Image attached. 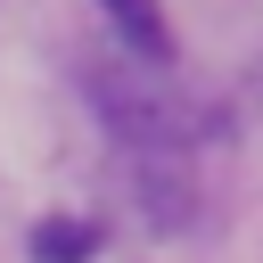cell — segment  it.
Segmentation results:
<instances>
[{"label": "cell", "instance_id": "cell-2", "mask_svg": "<svg viewBox=\"0 0 263 263\" xmlns=\"http://www.w3.org/2000/svg\"><path fill=\"white\" fill-rule=\"evenodd\" d=\"M132 189H140V214H148L156 230H189V222H197V189H189L181 156H140V148H132Z\"/></svg>", "mask_w": 263, "mask_h": 263}, {"label": "cell", "instance_id": "cell-1", "mask_svg": "<svg viewBox=\"0 0 263 263\" xmlns=\"http://www.w3.org/2000/svg\"><path fill=\"white\" fill-rule=\"evenodd\" d=\"M82 90H90V107L107 115V132L123 140V148H140V156H189V148H205V140H222V115L189 90V82H173L164 66H140V58H90L82 66Z\"/></svg>", "mask_w": 263, "mask_h": 263}, {"label": "cell", "instance_id": "cell-4", "mask_svg": "<svg viewBox=\"0 0 263 263\" xmlns=\"http://www.w3.org/2000/svg\"><path fill=\"white\" fill-rule=\"evenodd\" d=\"M90 255H99V222H82V214L33 222V263H90Z\"/></svg>", "mask_w": 263, "mask_h": 263}, {"label": "cell", "instance_id": "cell-5", "mask_svg": "<svg viewBox=\"0 0 263 263\" xmlns=\"http://www.w3.org/2000/svg\"><path fill=\"white\" fill-rule=\"evenodd\" d=\"M255 99H263V66H255Z\"/></svg>", "mask_w": 263, "mask_h": 263}, {"label": "cell", "instance_id": "cell-3", "mask_svg": "<svg viewBox=\"0 0 263 263\" xmlns=\"http://www.w3.org/2000/svg\"><path fill=\"white\" fill-rule=\"evenodd\" d=\"M99 16L115 25V49L140 58V66H173V25L156 0H99Z\"/></svg>", "mask_w": 263, "mask_h": 263}]
</instances>
